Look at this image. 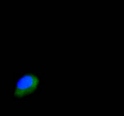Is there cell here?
Wrapping results in <instances>:
<instances>
[{
	"label": "cell",
	"instance_id": "6da1fadb",
	"mask_svg": "<svg viewBox=\"0 0 124 116\" xmlns=\"http://www.w3.org/2000/svg\"><path fill=\"white\" fill-rule=\"evenodd\" d=\"M39 84V80L37 76L27 74L23 76L17 82L14 91L15 97H23L30 95L36 90Z\"/></svg>",
	"mask_w": 124,
	"mask_h": 116
}]
</instances>
